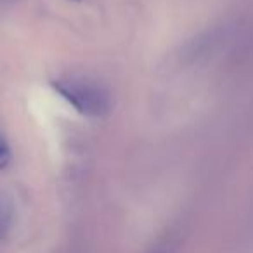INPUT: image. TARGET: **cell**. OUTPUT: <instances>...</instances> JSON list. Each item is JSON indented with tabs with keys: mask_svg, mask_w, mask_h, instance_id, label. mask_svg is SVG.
Listing matches in <instances>:
<instances>
[{
	"mask_svg": "<svg viewBox=\"0 0 253 253\" xmlns=\"http://www.w3.org/2000/svg\"><path fill=\"white\" fill-rule=\"evenodd\" d=\"M14 0H0V5H5V4H11Z\"/></svg>",
	"mask_w": 253,
	"mask_h": 253,
	"instance_id": "5",
	"label": "cell"
},
{
	"mask_svg": "<svg viewBox=\"0 0 253 253\" xmlns=\"http://www.w3.org/2000/svg\"><path fill=\"white\" fill-rule=\"evenodd\" d=\"M177 248H179V238L169 234L167 238L160 239L149 253H177Z\"/></svg>",
	"mask_w": 253,
	"mask_h": 253,
	"instance_id": "3",
	"label": "cell"
},
{
	"mask_svg": "<svg viewBox=\"0 0 253 253\" xmlns=\"http://www.w3.org/2000/svg\"><path fill=\"white\" fill-rule=\"evenodd\" d=\"M54 90L77 109L80 115L90 118H101L108 115L111 102L109 94L99 82L84 75H66L50 82Z\"/></svg>",
	"mask_w": 253,
	"mask_h": 253,
	"instance_id": "1",
	"label": "cell"
},
{
	"mask_svg": "<svg viewBox=\"0 0 253 253\" xmlns=\"http://www.w3.org/2000/svg\"><path fill=\"white\" fill-rule=\"evenodd\" d=\"M12 222V203L2 194L0 196V241L7 234Z\"/></svg>",
	"mask_w": 253,
	"mask_h": 253,
	"instance_id": "2",
	"label": "cell"
},
{
	"mask_svg": "<svg viewBox=\"0 0 253 253\" xmlns=\"http://www.w3.org/2000/svg\"><path fill=\"white\" fill-rule=\"evenodd\" d=\"M11 162V148L5 141L4 134L0 132V170H4Z\"/></svg>",
	"mask_w": 253,
	"mask_h": 253,
	"instance_id": "4",
	"label": "cell"
}]
</instances>
